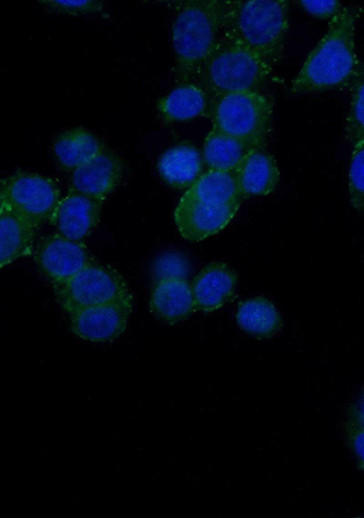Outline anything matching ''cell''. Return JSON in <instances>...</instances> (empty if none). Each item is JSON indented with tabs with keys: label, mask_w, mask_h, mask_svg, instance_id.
<instances>
[{
	"label": "cell",
	"mask_w": 364,
	"mask_h": 518,
	"mask_svg": "<svg viewBox=\"0 0 364 518\" xmlns=\"http://www.w3.org/2000/svg\"><path fill=\"white\" fill-rule=\"evenodd\" d=\"M227 1L184 2L172 25L176 72L179 80L191 82L220 39Z\"/></svg>",
	"instance_id": "277c9868"
},
{
	"label": "cell",
	"mask_w": 364,
	"mask_h": 518,
	"mask_svg": "<svg viewBox=\"0 0 364 518\" xmlns=\"http://www.w3.org/2000/svg\"><path fill=\"white\" fill-rule=\"evenodd\" d=\"M106 146L93 133L73 128L59 134L53 146L59 165L74 171L99 154Z\"/></svg>",
	"instance_id": "ac0fdd59"
},
{
	"label": "cell",
	"mask_w": 364,
	"mask_h": 518,
	"mask_svg": "<svg viewBox=\"0 0 364 518\" xmlns=\"http://www.w3.org/2000/svg\"><path fill=\"white\" fill-rule=\"evenodd\" d=\"M288 31L287 1H227L223 36L250 50L272 68L282 58Z\"/></svg>",
	"instance_id": "3957f363"
},
{
	"label": "cell",
	"mask_w": 364,
	"mask_h": 518,
	"mask_svg": "<svg viewBox=\"0 0 364 518\" xmlns=\"http://www.w3.org/2000/svg\"><path fill=\"white\" fill-rule=\"evenodd\" d=\"M358 6L343 7L308 54L292 84L295 94L319 93L351 85L362 73L355 48Z\"/></svg>",
	"instance_id": "6da1fadb"
},
{
	"label": "cell",
	"mask_w": 364,
	"mask_h": 518,
	"mask_svg": "<svg viewBox=\"0 0 364 518\" xmlns=\"http://www.w3.org/2000/svg\"><path fill=\"white\" fill-rule=\"evenodd\" d=\"M35 258L40 272L54 287L66 282L94 261L82 242L72 241L59 234L41 238Z\"/></svg>",
	"instance_id": "9c48e42d"
},
{
	"label": "cell",
	"mask_w": 364,
	"mask_h": 518,
	"mask_svg": "<svg viewBox=\"0 0 364 518\" xmlns=\"http://www.w3.org/2000/svg\"><path fill=\"white\" fill-rule=\"evenodd\" d=\"M149 309L157 319L168 324L187 319L196 307L187 279L171 278L156 282L150 294Z\"/></svg>",
	"instance_id": "9a60e30c"
},
{
	"label": "cell",
	"mask_w": 364,
	"mask_h": 518,
	"mask_svg": "<svg viewBox=\"0 0 364 518\" xmlns=\"http://www.w3.org/2000/svg\"><path fill=\"white\" fill-rule=\"evenodd\" d=\"M123 172L124 165L119 156L105 147L95 157L73 171L72 189L104 201L119 184Z\"/></svg>",
	"instance_id": "7c38bea8"
},
{
	"label": "cell",
	"mask_w": 364,
	"mask_h": 518,
	"mask_svg": "<svg viewBox=\"0 0 364 518\" xmlns=\"http://www.w3.org/2000/svg\"><path fill=\"white\" fill-rule=\"evenodd\" d=\"M351 86V101L345 130L348 140L355 144L364 141L363 73L356 77Z\"/></svg>",
	"instance_id": "7402d4cb"
},
{
	"label": "cell",
	"mask_w": 364,
	"mask_h": 518,
	"mask_svg": "<svg viewBox=\"0 0 364 518\" xmlns=\"http://www.w3.org/2000/svg\"><path fill=\"white\" fill-rule=\"evenodd\" d=\"M254 149L247 143L212 128L203 145V160L208 170L233 172Z\"/></svg>",
	"instance_id": "44dd1931"
},
{
	"label": "cell",
	"mask_w": 364,
	"mask_h": 518,
	"mask_svg": "<svg viewBox=\"0 0 364 518\" xmlns=\"http://www.w3.org/2000/svg\"><path fill=\"white\" fill-rule=\"evenodd\" d=\"M237 281L236 272L228 264L206 265L190 284L196 310L213 312L225 305L235 293Z\"/></svg>",
	"instance_id": "4fadbf2b"
},
{
	"label": "cell",
	"mask_w": 364,
	"mask_h": 518,
	"mask_svg": "<svg viewBox=\"0 0 364 518\" xmlns=\"http://www.w3.org/2000/svg\"><path fill=\"white\" fill-rule=\"evenodd\" d=\"M187 260L178 253H167L161 255L153 265L154 282L171 278L186 279L188 273Z\"/></svg>",
	"instance_id": "d4e9b609"
},
{
	"label": "cell",
	"mask_w": 364,
	"mask_h": 518,
	"mask_svg": "<svg viewBox=\"0 0 364 518\" xmlns=\"http://www.w3.org/2000/svg\"><path fill=\"white\" fill-rule=\"evenodd\" d=\"M241 197L267 195L279 181L276 160L265 147L252 149L232 172Z\"/></svg>",
	"instance_id": "5bb4252c"
},
{
	"label": "cell",
	"mask_w": 364,
	"mask_h": 518,
	"mask_svg": "<svg viewBox=\"0 0 364 518\" xmlns=\"http://www.w3.org/2000/svg\"><path fill=\"white\" fill-rule=\"evenodd\" d=\"M346 443L362 469L363 466V407L362 398L349 405L344 425Z\"/></svg>",
	"instance_id": "603a6c76"
},
{
	"label": "cell",
	"mask_w": 364,
	"mask_h": 518,
	"mask_svg": "<svg viewBox=\"0 0 364 518\" xmlns=\"http://www.w3.org/2000/svg\"><path fill=\"white\" fill-rule=\"evenodd\" d=\"M54 288L59 305L69 314L132 295L116 269L95 260Z\"/></svg>",
	"instance_id": "52a82bcc"
},
{
	"label": "cell",
	"mask_w": 364,
	"mask_h": 518,
	"mask_svg": "<svg viewBox=\"0 0 364 518\" xmlns=\"http://www.w3.org/2000/svg\"><path fill=\"white\" fill-rule=\"evenodd\" d=\"M298 3L308 14L319 19H332L343 8L338 0H303Z\"/></svg>",
	"instance_id": "4316f807"
},
{
	"label": "cell",
	"mask_w": 364,
	"mask_h": 518,
	"mask_svg": "<svg viewBox=\"0 0 364 518\" xmlns=\"http://www.w3.org/2000/svg\"><path fill=\"white\" fill-rule=\"evenodd\" d=\"M272 103L259 91L228 94L211 101L208 115L214 129L253 148L265 147L272 126Z\"/></svg>",
	"instance_id": "8992f818"
},
{
	"label": "cell",
	"mask_w": 364,
	"mask_h": 518,
	"mask_svg": "<svg viewBox=\"0 0 364 518\" xmlns=\"http://www.w3.org/2000/svg\"><path fill=\"white\" fill-rule=\"evenodd\" d=\"M211 99L195 82H186L158 102V109L167 122H185L208 115Z\"/></svg>",
	"instance_id": "e0dca14e"
},
{
	"label": "cell",
	"mask_w": 364,
	"mask_h": 518,
	"mask_svg": "<svg viewBox=\"0 0 364 518\" xmlns=\"http://www.w3.org/2000/svg\"><path fill=\"white\" fill-rule=\"evenodd\" d=\"M236 322L245 333L260 340L271 338L282 327L281 316L276 306L260 296L247 299L238 304Z\"/></svg>",
	"instance_id": "d6986e66"
},
{
	"label": "cell",
	"mask_w": 364,
	"mask_h": 518,
	"mask_svg": "<svg viewBox=\"0 0 364 518\" xmlns=\"http://www.w3.org/2000/svg\"><path fill=\"white\" fill-rule=\"evenodd\" d=\"M204 160L190 143H179L166 150L157 162L161 178L176 189L189 188L203 174Z\"/></svg>",
	"instance_id": "2e32d148"
},
{
	"label": "cell",
	"mask_w": 364,
	"mask_h": 518,
	"mask_svg": "<svg viewBox=\"0 0 364 518\" xmlns=\"http://www.w3.org/2000/svg\"><path fill=\"white\" fill-rule=\"evenodd\" d=\"M364 141L353 144L349 170V194L352 206L362 211L364 206Z\"/></svg>",
	"instance_id": "cb8c5ba5"
},
{
	"label": "cell",
	"mask_w": 364,
	"mask_h": 518,
	"mask_svg": "<svg viewBox=\"0 0 364 518\" xmlns=\"http://www.w3.org/2000/svg\"><path fill=\"white\" fill-rule=\"evenodd\" d=\"M133 301L130 295L74 313L70 314L71 331L86 341L112 342L125 332Z\"/></svg>",
	"instance_id": "30bf717a"
},
{
	"label": "cell",
	"mask_w": 364,
	"mask_h": 518,
	"mask_svg": "<svg viewBox=\"0 0 364 518\" xmlns=\"http://www.w3.org/2000/svg\"><path fill=\"white\" fill-rule=\"evenodd\" d=\"M4 207H5V202H4L3 194L1 192V188H0V212L4 209Z\"/></svg>",
	"instance_id": "83f0119b"
},
{
	"label": "cell",
	"mask_w": 364,
	"mask_h": 518,
	"mask_svg": "<svg viewBox=\"0 0 364 518\" xmlns=\"http://www.w3.org/2000/svg\"><path fill=\"white\" fill-rule=\"evenodd\" d=\"M5 206L35 229L50 222L60 201V190L50 177L17 172L0 180Z\"/></svg>",
	"instance_id": "ba28073f"
},
{
	"label": "cell",
	"mask_w": 364,
	"mask_h": 518,
	"mask_svg": "<svg viewBox=\"0 0 364 518\" xmlns=\"http://www.w3.org/2000/svg\"><path fill=\"white\" fill-rule=\"evenodd\" d=\"M35 231L29 223L4 207L0 212V269L31 253Z\"/></svg>",
	"instance_id": "ffe728a7"
},
{
	"label": "cell",
	"mask_w": 364,
	"mask_h": 518,
	"mask_svg": "<svg viewBox=\"0 0 364 518\" xmlns=\"http://www.w3.org/2000/svg\"><path fill=\"white\" fill-rule=\"evenodd\" d=\"M40 3L50 12L72 15L96 14L103 8V3L95 0H48Z\"/></svg>",
	"instance_id": "484cf974"
},
{
	"label": "cell",
	"mask_w": 364,
	"mask_h": 518,
	"mask_svg": "<svg viewBox=\"0 0 364 518\" xmlns=\"http://www.w3.org/2000/svg\"><path fill=\"white\" fill-rule=\"evenodd\" d=\"M243 198L232 172L208 170L181 197L174 214L180 234L198 242L223 230Z\"/></svg>",
	"instance_id": "7a4b0ae2"
},
{
	"label": "cell",
	"mask_w": 364,
	"mask_h": 518,
	"mask_svg": "<svg viewBox=\"0 0 364 518\" xmlns=\"http://www.w3.org/2000/svg\"><path fill=\"white\" fill-rule=\"evenodd\" d=\"M272 69L250 50L221 36L194 79L212 101L228 94L259 91Z\"/></svg>",
	"instance_id": "5b68a950"
},
{
	"label": "cell",
	"mask_w": 364,
	"mask_h": 518,
	"mask_svg": "<svg viewBox=\"0 0 364 518\" xmlns=\"http://www.w3.org/2000/svg\"><path fill=\"white\" fill-rule=\"evenodd\" d=\"M103 201L80 194L72 188L60 199L50 223L57 234L82 242L97 225Z\"/></svg>",
	"instance_id": "8fae6325"
}]
</instances>
